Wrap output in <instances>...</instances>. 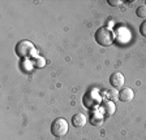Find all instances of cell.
Returning a JSON list of instances; mask_svg holds the SVG:
<instances>
[{"mask_svg":"<svg viewBox=\"0 0 146 140\" xmlns=\"http://www.w3.org/2000/svg\"><path fill=\"white\" fill-rule=\"evenodd\" d=\"M95 40L99 46L102 47H108L111 46L115 40V37H113V33L110 30L108 27H99L97 31H95Z\"/></svg>","mask_w":146,"mask_h":140,"instance_id":"1","label":"cell"},{"mask_svg":"<svg viewBox=\"0 0 146 140\" xmlns=\"http://www.w3.org/2000/svg\"><path fill=\"white\" fill-rule=\"evenodd\" d=\"M15 51H16V55L20 58L31 57V55H33V52H34V44L30 40H26V39L20 40V42L16 44Z\"/></svg>","mask_w":146,"mask_h":140,"instance_id":"2","label":"cell"},{"mask_svg":"<svg viewBox=\"0 0 146 140\" xmlns=\"http://www.w3.org/2000/svg\"><path fill=\"white\" fill-rule=\"evenodd\" d=\"M51 132L56 137H63L68 132V122L64 118H56L51 123Z\"/></svg>","mask_w":146,"mask_h":140,"instance_id":"3","label":"cell"},{"mask_svg":"<svg viewBox=\"0 0 146 140\" xmlns=\"http://www.w3.org/2000/svg\"><path fill=\"white\" fill-rule=\"evenodd\" d=\"M124 82H125V78L120 71H115V73H112L111 77H110V83H111V86L115 90L121 88L123 86H124Z\"/></svg>","mask_w":146,"mask_h":140,"instance_id":"4","label":"cell"},{"mask_svg":"<svg viewBox=\"0 0 146 140\" xmlns=\"http://www.w3.org/2000/svg\"><path fill=\"white\" fill-rule=\"evenodd\" d=\"M133 97H134V92L131 87H125V88H123L119 92V100L123 101V103H129V101L133 100Z\"/></svg>","mask_w":146,"mask_h":140,"instance_id":"5","label":"cell"},{"mask_svg":"<svg viewBox=\"0 0 146 140\" xmlns=\"http://www.w3.org/2000/svg\"><path fill=\"white\" fill-rule=\"evenodd\" d=\"M86 122H88V118L85 117V114H82V113H76L74 116L72 117V125L74 127H84L86 125Z\"/></svg>","mask_w":146,"mask_h":140,"instance_id":"6","label":"cell"},{"mask_svg":"<svg viewBox=\"0 0 146 140\" xmlns=\"http://www.w3.org/2000/svg\"><path fill=\"white\" fill-rule=\"evenodd\" d=\"M82 101H84V105H85V107H88L89 109H93V108L99 103V99L95 97V96H93V92H89L88 95L84 96V100Z\"/></svg>","mask_w":146,"mask_h":140,"instance_id":"7","label":"cell"},{"mask_svg":"<svg viewBox=\"0 0 146 140\" xmlns=\"http://www.w3.org/2000/svg\"><path fill=\"white\" fill-rule=\"evenodd\" d=\"M102 108H103V112L106 113V116H112L116 110L115 104H113V101H111V100L103 101V103H102Z\"/></svg>","mask_w":146,"mask_h":140,"instance_id":"8","label":"cell"},{"mask_svg":"<svg viewBox=\"0 0 146 140\" xmlns=\"http://www.w3.org/2000/svg\"><path fill=\"white\" fill-rule=\"evenodd\" d=\"M90 122H91V125H100V123L103 122V117L100 116L98 112H95V114H94V113L91 114Z\"/></svg>","mask_w":146,"mask_h":140,"instance_id":"9","label":"cell"},{"mask_svg":"<svg viewBox=\"0 0 146 140\" xmlns=\"http://www.w3.org/2000/svg\"><path fill=\"white\" fill-rule=\"evenodd\" d=\"M136 14H137V17L146 20V5H140L138 7L137 10H136Z\"/></svg>","mask_w":146,"mask_h":140,"instance_id":"10","label":"cell"},{"mask_svg":"<svg viewBox=\"0 0 146 140\" xmlns=\"http://www.w3.org/2000/svg\"><path fill=\"white\" fill-rule=\"evenodd\" d=\"M107 96H108V100H111V101L119 100V92H117V90H110V91L107 92Z\"/></svg>","mask_w":146,"mask_h":140,"instance_id":"11","label":"cell"},{"mask_svg":"<svg viewBox=\"0 0 146 140\" xmlns=\"http://www.w3.org/2000/svg\"><path fill=\"white\" fill-rule=\"evenodd\" d=\"M33 64H34V66H35V67H43V66H44V64H46V61H44V58H43V57L36 56V57L33 60Z\"/></svg>","mask_w":146,"mask_h":140,"instance_id":"12","label":"cell"},{"mask_svg":"<svg viewBox=\"0 0 146 140\" xmlns=\"http://www.w3.org/2000/svg\"><path fill=\"white\" fill-rule=\"evenodd\" d=\"M140 33H141V35H142V37L146 38V20L140 25Z\"/></svg>","mask_w":146,"mask_h":140,"instance_id":"13","label":"cell"},{"mask_svg":"<svg viewBox=\"0 0 146 140\" xmlns=\"http://www.w3.org/2000/svg\"><path fill=\"white\" fill-rule=\"evenodd\" d=\"M123 1L121 0H108V4L110 5H112V7H116V5H120Z\"/></svg>","mask_w":146,"mask_h":140,"instance_id":"14","label":"cell"},{"mask_svg":"<svg viewBox=\"0 0 146 140\" xmlns=\"http://www.w3.org/2000/svg\"><path fill=\"white\" fill-rule=\"evenodd\" d=\"M145 5H146V4H145Z\"/></svg>","mask_w":146,"mask_h":140,"instance_id":"15","label":"cell"}]
</instances>
